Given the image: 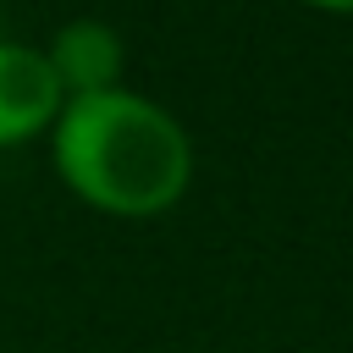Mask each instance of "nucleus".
Wrapping results in <instances>:
<instances>
[{
  "mask_svg": "<svg viewBox=\"0 0 353 353\" xmlns=\"http://www.w3.org/2000/svg\"><path fill=\"white\" fill-rule=\"evenodd\" d=\"M314 11H331V17H353V0H303Z\"/></svg>",
  "mask_w": 353,
  "mask_h": 353,
  "instance_id": "20e7f679",
  "label": "nucleus"
},
{
  "mask_svg": "<svg viewBox=\"0 0 353 353\" xmlns=\"http://www.w3.org/2000/svg\"><path fill=\"white\" fill-rule=\"evenodd\" d=\"M50 160L88 210L116 221H154L193 182L188 127L132 88L66 99L50 127Z\"/></svg>",
  "mask_w": 353,
  "mask_h": 353,
  "instance_id": "f257e3e1",
  "label": "nucleus"
},
{
  "mask_svg": "<svg viewBox=\"0 0 353 353\" xmlns=\"http://www.w3.org/2000/svg\"><path fill=\"white\" fill-rule=\"evenodd\" d=\"M66 94L44 61L39 44H11L0 39V149L50 138Z\"/></svg>",
  "mask_w": 353,
  "mask_h": 353,
  "instance_id": "f03ea898",
  "label": "nucleus"
},
{
  "mask_svg": "<svg viewBox=\"0 0 353 353\" xmlns=\"http://www.w3.org/2000/svg\"><path fill=\"white\" fill-rule=\"evenodd\" d=\"M61 94L66 99H83V94H105V88H121V66H127V44L110 22L99 17H72L50 33V44H39Z\"/></svg>",
  "mask_w": 353,
  "mask_h": 353,
  "instance_id": "7ed1b4c3",
  "label": "nucleus"
}]
</instances>
